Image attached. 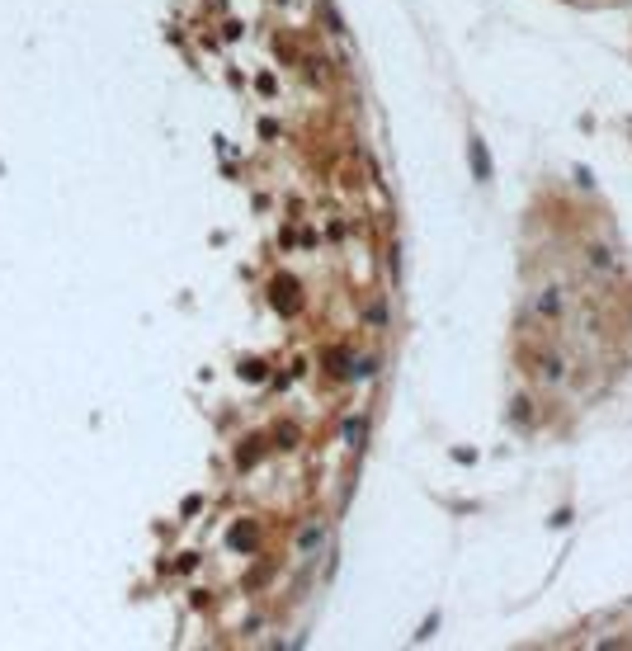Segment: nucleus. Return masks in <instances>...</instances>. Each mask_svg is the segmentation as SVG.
I'll return each mask as SVG.
<instances>
[{"instance_id": "1", "label": "nucleus", "mask_w": 632, "mask_h": 651, "mask_svg": "<svg viewBox=\"0 0 632 651\" xmlns=\"http://www.w3.org/2000/svg\"><path fill=\"white\" fill-rule=\"evenodd\" d=\"M472 170H476V180H491V161H486L481 142H472Z\"/></svg>"}, {"instance_id": "2", "label": "nucleus", "mask_w": 632, "mask_h": 651, "mask_svg": "<svg viewBox=\"0 0 632 651\" xmlns=\"http://www.w3.org/2000/svg\"><path fill=\"white\" fill-rule=\"evenodd\" d=\"M321 538H326V529H321V524H307V529H302V557H307V552H312V547H321Z\"/></svg>"}, {"instance_id": "3", "label": "nucleus", "mask_w": 632, "mask_h": 651, "mask_svg": "<svg viewBox=\"0 0 632 651\" xmlns=\"http://www.w3.org/2000/svg\"><path fill=\"white\" fill-rule=\"evenodd\" d=\"M344 439H349V448H359L364 443V420H349L344 425Z\"/></svg>"}]
</instances>
